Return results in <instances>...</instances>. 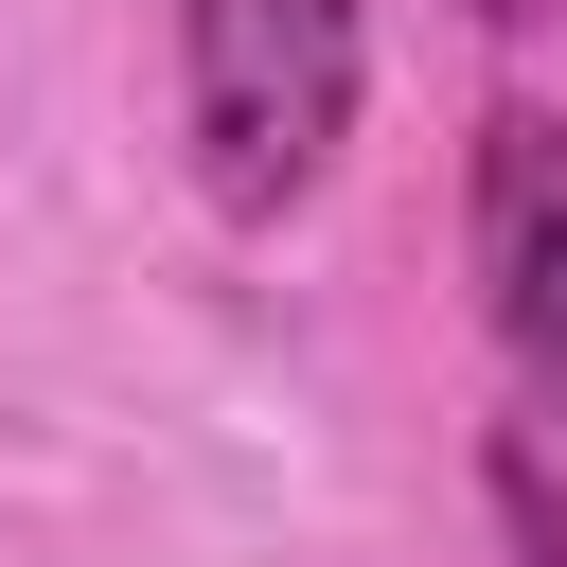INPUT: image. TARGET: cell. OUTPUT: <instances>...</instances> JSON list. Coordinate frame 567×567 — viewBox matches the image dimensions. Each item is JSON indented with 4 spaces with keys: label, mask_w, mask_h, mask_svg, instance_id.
I'll return each mask as SVG.
<instances>
[{
    "label": "cell",
    "mask_w": 567,
    "mask_h": 567,
    "mask_svg": "<svg viewBox=\"0 0 567 567\" xmlns=\"http://www.w3.org/2000/svg\"><path fill=\"white\" fill-rule=\"evenodd\" d=\"M496 532H514V567H567V496H549V461H532V443L496 461Z\"/></svg>",
    "instance_id": "cell-3"
},
{
    "label": "cell",
    "mask_w": 567,
    "mask_h": 567,
    "mask_svg": "<svg viewBox=\"0 0 567 567\" xmlns=\"http://www.w3.org/2000/svg\"><path fill=\"white\" fill-rule=\"evenodd\" d=\"M478 18H532V0H478Z\"/></svg>",
    "instance_id": "cell-4"
},
{
    "label": "cell",
    "mask_w": 567,
    "mask_h": 567,
    "mask_svg": "<svg viewBox=\"0 0 567 567\" xmlns=\"http://www.w3.org/2000/svg\"><path fill=\"white\" fill-rule=\"evenodd\" d=\"M478 301L532 425H567V124L549 106H478Z\"/></svg>",
    "instance_id": "cell-2"
},
{
    "label": "cell",
    "mask_w": 567,
    "mask_h": 567,
    "mask_svg": "<svg viewBox=\"0 0 567 567\" xmlns=\"http://www.w3.org/2000/svg\"><path fill=\"white\" fill-rule=\"evenodd\" d=\"M354 0H177V106H195V177L213 213H301L354 142Z\"/></svg>",
    "instance_id": "cell-1"
}]
</instances>
